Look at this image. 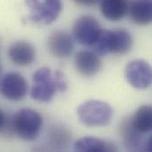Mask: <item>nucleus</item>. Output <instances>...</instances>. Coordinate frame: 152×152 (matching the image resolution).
Here are the masks:
<instances>
[{
    "label": "nucleus",
    "instance_id": "20",
    "mask_svg": "<svg viewBox=\"0 0 152 152\" xmlns=\"http://www.w3.org/2000/svg\"><path fill=\"white\" fill-rule=\"evenodd\" d=\"M1 73H2V68H1V66H0V75H1Z\"/></svg>",
    "mask_w": 152,
    "mask_h": 152
},
{
    "label": "nucleus",
    "instance_id": "15",
    "mask_svg": "<svg viewBox=\"0 0 152 152\" xmlns=\"http://www.w3.org/2000/svg\"><path fill=\"white\" fill-rule=\"evenodd\" d=\"M132 124L134 128L144 134L152 131V105L140 106L134 116L131 117Z\"/></svg>",
    "mask_w": 152,
    "mask_h": 152
},
{
    "label": "nucleus",
    "instance_id": "3",
    "mask_svg": "<svg viewBox=\"0 0 152 152\" xmlns=\"http://www.w3.org/2000/svg\"><path fill=\"white\" fill-rule=\"evenodd\" d=\"M77 115L80 122L87 126H105L111 123L113 111L106 102L88 100L78 107Z\"/></svg>",
    "mask_w": 152,
    "mask_h": 152
},
{
    "label": "nucleus",
    "instance_id": "1",
    "mask_svg": "<svg viewBox=\"0 0 152 152\" xmlns=\"http://www.w3.org/2000/svg\"><path fill=\"white\" fill-rule=\"evenodd\" d=\"M66 89L67 82L62 72H53L49 67H42L33 75L30 96L38 102H49L58 91L64 92Z\"/></svg>",
    "mask_w": 152,
    "mask_h": 152
},
{
    "label": "nucleus",
    "instance_id": "13",
    "mask_svg": "<svg viewBox=\"0 0 152 152\" xmlns=\"http://www.w3.org/2000/svg\"><path fill=\"white\" fill-rule=\"evenodd\" d=\"M100 11L102 15L110 21H119L129 11L127 0H101Z\"/></svg>",
    "mask_w": 152,
    "mask_h": 152
},
{
    "label": "nucleus",
    "instance_id": "14",
    "mask_svg": "<svg viewBox=\"0 0 152 152\" xmlns=\"http://www.w3.org/2000/svg\"><path fill=\"white\" fill-rule=\"evenodd\" d=\"M132 21L140 26L152 23V0H134L129 4Z\"/></svg>",
    "mask_w": 152,
    "mask_h": 152
},
{
    "label": "nucleus",
    "instance_id": "4",
    "mask_svg": "<svg viewBox=\"0 0 152 152\" xmlns=\"http://www.w3.org/2000/svg\"><path fill=\"white\" fill-rule=\"evenodd\" d=\"M13 132L24 141H34L40 134L42 117L36 110L24 108L12 118Z\"/></svg>",
    "mask_w": 152,
    "mask_h": 152
},
{
    "label": "nucleus",
    "instance_id": "19",
    "mask_svg": "<svg viewBox=\"0 0 152 152\" xmlns=\"http://www.w3.org/2000/svg\"><path fill=\"white\" fill-rule=\"evenodd\" d=\"M5 121H6V117L3 113V111L0 109V131L3 129V127L5 124Z\"/></svg>",
    "mask_w": 152,
    "mask_h": 152
},
{
    "label": "nucleus",
    "instance_id": "12",
    "mask_svg": "<svg viewBox=\"0 0 152 152\" xmlns=\"http://www.w3.org/2000/svg\"><path fill=\"white\" fill-rule=\"evenodd\" d=\"M74 152H118V150L113 142L94 136H86L76 141Z\"/></svg>",
    "mask_w": 152,
    "mask_h": 152
},
{
    "label": "nucleus",
    "instance_id": "9",
    "mask_svg": "<svg viewBox=\"0 0 152 152\" xmlns=\"http://www.w3.org/2000/svg\"><path fill=\"white\" fill-rule=\"evenodd\" d=\"M47 48L50 53L54 57L58 58H66L73 53L74 41L68 33L57 30L48 38Z\"/></svg>",
    "mask_w": 152,
    "mask_h": 152
},
{
    "label": "nucleus",
    "instance_id": "5",
    "mask_svg": "<svg viewBox=\"0 0 152 152\" xmlns=\"http://www.w3.org/2000/svg\"><path fill=\"white\" fill-rule=\"evenodd\" d=\"M29 9L28 20L38 25L54 22L62 11L61 0H25Z\"/></svg>",
    "mask_w": 152,
    "mask_h": 152
},
{
    "label": "nucleus",
    "instance_id": "16",
    "mask_svg": "<svg viewBox=\"0 0 152 152\" xmlns=\"http://www.w3.org/2000/svg\"><path fill=\"white\" fill-rule=\"evenodd\" d=\"M71 133L64 126H54L50 134V141L51 144L59 149L66 148L70 143Z\"/></svg>",
    "mask_w": 152,
    "mask_h": 152
},
{
    "label": "nucleus",
    "instance_id": "8",
    "mask_svg": "<svg viewBox=\"0 0 152 152\" xmlns=\"http://www.w3.org/2000/svg\"><path fill=\"white\" fill-rule=\"evenodd\" d=\"M28 88L27 80L18 73H7L0 79V93L8 100L23 99L28 93Z\"/></svg>",
    "mask_w": 152,
    "mask_h": 152
},
{
    "label": "nucleus",
    "instance_id": "17",
    "mask_svg": "<svg viewBox=\"0 0 152 152\" xmlns=\"http://www.w3.org/2000/svg\"><path fill=\"white\" fill-rule=\"evenodd\" d=\"M76 4L83 6H90L96 4L99 0H74Z\"/></svg>",
    "mask_w": 152,
    "mask_h": 152
},
{
    "label": "nucleus",
    "instance_id": "11",
    "mask_svg": "<svg viewBox=\"0 0 152 152\" xmlns=\"http://www.w3.org/2000/svg\"><path fill=\"white\" fill-rule=\"evenodd\" d=\"M8 56L17 66H28L36 59V49L27 41H17L9 47Z\"/></svg>",
    "mask_w": 152,
    "mask_h": 152
},
{
    "label": "nucleus",
    "instance_id": "10",
    "mask_svg": "<svg viewBox=\"0 0 152 152\" xmlns=\"http://www.w3.org/2000/svg\"><path fill=\"white\" fill-rule=\"evenodd\" d=\"M75 66L81 75L91 77L98 74L102 61L100 56L93 50H80L75 57Z\"/></svg>",
    "mask_w": 152,
    "mask_h": 152
},
{
    "label": "nucleus",
    "instance_id": "18",
    "mask_svg": "<svg viewBox=\"0 0 152 152\" xmlns=\"http://www.w3.org/2000/svg\"><path fill=\"white\" fill-rule=\"evenodd\" d=\"M143 151L144 152H152V135H151L146 141L143 146Z\"/></svg>",
    "mask_w": 152,
    "mask_h": 152
},
{
    "label": "nucleus",
    "instance_id": "6",
    "mask_svg": "<svg viewBox=\"0 0 152 152\" xmlns=\"http://www.w3.org/2000/svg\"><path fill=\"white\" fill-rule=\"evenodd\" d=\"M103 28L99 21L89 15L79 17L73 26V36L76 42L83 46L93 48Z\"/></svg>",
    "mask_w": 152,
    "mask_h": 152
},
{
    "label": "nucleus",
    "instance_id": "7",
    "mask_svg": "<svg viewBox=\"0 0 152 152\" xmlns=\"http://www.w3.org/2000/svg\"><path fill=\"white\" fill-rule=\"evenodd\" d=\"M127 82L136 89H146L152 84L151 66L143 59H134L125 68Z\"/></svg>",
    "mask_w": 152,
    "mask_h": 152
},
{
    "label": "nucleus",
    "instance_id": "2",
    "mask_svg": "<svg viewBox=\"0 0 152 152\" xmlns=\"http://www.w3.org/2000/svg\"><path fill=\"white\" fill-rule=\"evenodd\" d=\"M133 46L131 34L124 29H103L95 45L93 51L99 56L108 54L124 55L127 53Z\"/></svg>",
    "mask_w": 152,
    "mask_h": 152
}]
</instances>
